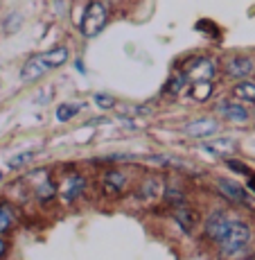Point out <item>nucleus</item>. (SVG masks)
<instances>
[{
    "instance_id": "nucleus-1",
    "label": "nucleus",
    "mask_w": 255,
    "mask_h": 260,
    "mask_svg": "<svg viewBox=\"0 0 255 260\" xmlns=\"http://www.w3.org/2000/svg\"><path fill=\"white\" fill-rule=\"evenodd\" d=\"M248 242H251V229H248V224L233 217L226 236L219 240V249H222L224 256H237V253H242L248 247Z\"/></svg>"
},
{
    "instance_id": "nucleus-2",
    "label": "nucleus",
    "mask_w": 255,
    "mask_h": 260,
    "mask_svg": "<svg viewBox=\"0 0 255 260\" xmlns=\"http://www.w3.org/2000/svg\"><path fill=\"white\" fill-rule=\"evenodd\" d=\"M106 21H108V9L104 7V3L95 0L86 7L84 12V18H82V32L84 37H97L104 27H106Z\"/></svg>"
},
{
    "instance_id": "nucleus-3",
    "label": "nucleus",
    "mask_w": 255,
    "mask_h": 260,
    "mask_svg": "<svg viewBox=\"0 0 255 260\" xmlns=\"http://www.w3.org/2000/svg\"><path fill=\"white\" fill-rule=\"evenodd\" d=\"M190 82H212L214 73H217V63L208 57H199V59H192V61L186 66V71Z\"/></svg>"
},
{
    "instance_id": "nucleus-4",
    "label": "nucleus",
    "mask_w": 255,
    "mask_h": 260,
    "mask_svg": "<svg viewBox=\"0 0 255 260\" xmlns=\"http://www.w3.org/2000/svg\"><path fill=\"white\" fill-rule=\"evenodd\" d=\"M231 222H233L231 215H226V213H222V211L210 213L208 219H206V224H203V229H206V236L212 240V242L219 244V240L226 236V231H228V226H231Z\"/></svg>"
},
{
    "instance_id": "nucleus-5",
    "label": "nucleus",
    "mask_w": 255,
    "mask_h": 260,
    "mask_svg": "<svg viewBox=\"0 0 255 260\" xmlns=\"http://www.w3.org/2000/svg\"><path fill=\"white\" fill-rule=\"evenodd\" d=\"M48 71H52V66H50V61H48V54L41 52V54H34V57H29L27 61H25L21 77H23V82H34V79H41Z\"/></svg>"
},
{
    "instance_id": "nucleus-6",
    "label": "nucleus",
    "mask_w": 255,
    "mask_h": 260,
    "mask_svg": "<svg viewBox=\"0 0 255 260\" xmlns=\"http://www.w3.org/2000/svg\"><path fill=\"white\" fill-rule=\"evenodd\" d=\"M183 134L190 138H210L219 134V122L214 118H199L183 127Z\"/></svg>"
},
{
    "instance_id": "nucleus-7",
    "label": "nucleus",
    "mask_w": 255,
    "mask_h": 260,
    "mask_svg": "<svg viewBox=\"0 0 255 260\" xmlns=\"http://www.w3.org/2000/svg\"><path fill=\"white\" fill-rule=\"evenodd\" d=\"M255 61L251 57H231L224 61V73L233 79H244L248 75H253Z\"/></svg>"
},
{
    "instance_id": "nucleus-8",
    "label": "nucleus",
    "mask_w": 255,
    "mask_h": 260,
    "mask_svg": "<svg viewBox=\"0 0 255 260\" xmlns=\"http://www.w3.org/2000/svg\"><path fill=\"white\" fill-rule=\"evenodd\" d=\"M217 188H219V192L226 194V197L235 204H246L248 202L246 190L239 186L237 181H233V179H217Z\"/></svg>"
},
{
    "instance_id": "nucleus-9",
    "label": "nucleus",
    "mask_w": 255,
    "mask_h": 260,
    "mask_svg": "<svg viewBox=\"0 0 255 260\" xmlns=\"http://www.w3.org/2000/svg\"><path fill=\"white\" fill-rule=\"evenodd\" d=\"M219 113H222L226 120H231V122H237V124L248 122L246 107H242V104H237V102H224V104H219Z\"/></svg>"
},
{
    "instance_id": "nucleus-10",
    "label": "nucleus",
    "mask_w": 255,
    "mask_h": 260,
    "mask_svg": "<svg viewBox=\"0 0 255 260\" xmlns=\"http://www.w3.org/2000/svg\"><path fill=\"white\" fill-rule=\"evenodd\" d=\"M84 188H86V181L79 174H70V177H66V181L61 183V194L66 202H75L84 192Z\"/></svg>"
},
{
    "instance_id": "nucleus-11",
    "label": "nucleus",
    "mask_w": 255,
    "mask_h": 260,
    "mask_svg": "<svg viewBox=\"0 0 255 260\" xmlns=\"http://www.w3.org/2000/svg\"><path fill=\"white\" fill-rule=\"evenodd\" d=\"M174 219H176V224L186 233H192L194 224H197V215H194L192 208L186 206V204H174Z\"/></svg>"
},
{
    "instance_id": "nucleus-12",
    "label": "nucleus",
    "mask_w": 255,
    "mask_h": 260,
    "mask_svg": "<svg viewBox=\"0 0 255 260\" xmlns=\"http://www.w3.org/2000/svg\"><path fill=\"white\" fill-rule=\"evenodd\" d=\"M235 147H237V145H235L233 138H217V141L203 145V149L214 154V156H228V154L235 152Z\"/></svg>"
},
{
    "instance_id": "nucleus-13",
    "label": "nucleus",
    "mask_w": 255,
    "mask_h": 260,
    "mask_svg": "<svg viewBox=\"0 0 255 260\" xmlns=\"http://www.w3.org/2000/svg\"><path fill=\"white\" fill-rule=\"evenodd\" d=\"M233 95L242 102H253L255 104V84L253 82H242L233 88Z\"/></svg>"
},
{
    "instance_id": "nucleus-14",
    "label": "nucleus",
    "mask_w": 255,
    "mask_h": 260,
    "mask_svg": "<svg viewBox=\"0 0 255 260\" xmlns=\"http://www.w3.org/2000/svg\"><path fill=\"white\" fill-rule=\"evenodd\" d=\"M12 224H14L12 208H9L7 204H0V233L9 231V229H12Z\"/></svg>"
},
{
    "instance_id": "nucleus-15",
    "label": "nucleus",
    "mask_w": 255,
    "mask_h": 260,
    "mask_svg": "<svg viewBox=\"0 0 255 260\" xmlns=\"http://www.w3.org/2000/svg\"><path fill=\"white\" fill-rule=\"evenodd\" d=\"M77 111H79V104H70V102L59 104V107H57V120L66 122V120H70Z\"/></svg>"
},
{
    "instance_id": "nucleus-16",
    "label": "nucleus",
    "mask_w": 255,
    "mask_h": 260,
    "mask_svg": "<svg viewBox=\"0 0 255 260\" xmlns=\"http://www.w3.org/2000/svg\"><path fill=\"white\" fill-rule=\"evenodd\" d=\"M212 93V82H197L192 88V98L194 100H208V95Z\"/></svg>"
},
{
    "instance_id": "nucleus-17",
    "label": "nucleus",
    "mask_w": 255,
    "mask_h": 260,
    "mask_svg": "<svg viewBox=\"0 0 255 260\" xmlns=\"http://www.w3.org/2000/svg\"><path fill=\"white\" fill-rule=\"evenodd\" d=\"M34 158V152H25V154H16V156H12L9 158V168H23L25 163H29Z\"/></svg>"
},
{
    "instance_id": "nucleus-18",
    "label": "nucleus",
    "mask_w": 255,
    "mask_h": 260,
    "mask_svg": "<svg viewBox=\"0 0 255 260\" xmlns=\"http://www.w3.org/2000/svg\"><path fill=\"white\" fill-rule=\"evenodd\" d=\"M95 104H97L99 109H104V111H108L111 107H116V100H113L111 95H106V93H97L95 95Z\"/></svg>"
},
{
    "instance_id": "nucleus-19",
    "label": "nucleus",
    "mask_w": 255,
    "mask_h": 260,
    "mask_svg": "<svg viewBox=\"0 0 255 260\" xmlns=\"http://www.w3.org/2000/svg\"><path fill=\"white\" fill-rule=\"evenodd\" d=\"M37 197L39 199H50V197H54V186L50 181H43L41 186L37 188Z\"/></svg>"
},
{
    "instance_id": "nucleus-20",
    "label": "nucleus",
    "mask_w": 255,
    "mask_h": 260,
    "mask_svg": "<svg viewBox=\"0 0 255 260\" xmlns=\"http://www.w3.org/2000/svg\"><path fill=\"white\" fill-rule=\"evenodd\" d=\"M106 183H108V188H122L124 186L122 172H108L106 174Z\"/></svg>"
},
{
    "instance_id": "nucleus-21",
    "label": "nucleus",
    "mask_w": 255,
    "mask_h": 260,
    "mask_svg": "<svg viewBox=\"0 0 255 260\" xmlns=\"http://www.w3.org/2000/svg\"><path fill=\"white\" fill-rule=\"evenodd\" d=\"M188 82H190L188 75L183 73L181 77H174V79H172V86H169V91H172V93H181L183 88H186V84H188Z\"/></svg>"
},
{
    "instance_id": "nucleus-22",
    "label": "nucleus",
    "mask_w": 255,
    "mask_h": 260,
    "mask_svg": "<svg viewBox=\"0 0 255 260\" xmlns=\"http://www.w3.org/2000/svg\"><path fill=\"white\" fill-rule=\"evenodd\" d=\"M5 249H7V244H5V240L0 238V256H3V253H5Z\"/></svg>"
},
{
    "instance_id": "nucleus-23",
    "label": "nucleus",
    "mask_w": 255,
    "mask_h": 260,
    "mask_svg": "<svg viewBox=\"0 0 255 260\" xmlns=\"http://www.w3.org/2000/svg\"><path fill=\"white\" fill-rule=\"evenodd\" d=\"M0 179H3V174H0Z\"/></svg>"
}]
</instances>
